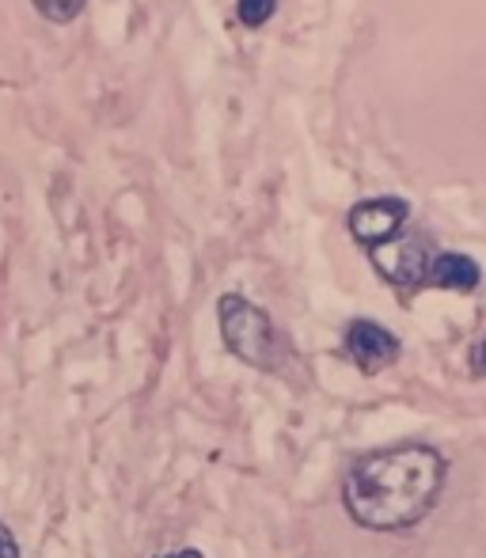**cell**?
<instances>
[{
    "mask_svg": "<svg viewBox=\"0 0 486 558\" xmlns=\"http://www.w3.org/2000/svg\"><path fill=\"white\" fill-rule=\"evenodd\" d=\"M445 486V456L429 445H396L354 463L342 501L357 529L406 532L426 521Z\"/></svg>",
    "mask_w": 486,
    "mask_h": 558,
    "instance_id": "cell-1",
    "label": "cell"
},
{
    "mask_svg": "<svg viewBox=\"0 0 486 558\" xmlns=\"http://www.w3.org/2000/svg\"><path fill=\"white\" fill-rule=\"evenodd\" d=\"M217 324H221V338L232 350V357H240L243 365L258 368V373H278L289 357L285 335L274 327V319L266 316L258 304H251L240 293H224L217 301Z\"/></svg>",
    "mask_w": 486,
    "mask_h": 558,
    "instance_id": "cell-2",
    "label": "cell"
},
{
    "mask_svg": "<svg viewBox=\"0 0 486 558\" xmlns=\"http://www.w3.org/2000/svg\"><path fill=\"white\" fill-rule=\"evenodd\" d=\"M376 274L388 281L399 293H414V289H426L429 266L437 258V243L426 232H399L391 243L368 251Z\"/></svg>",
    "mask_w": 486,
    "mask_h": 558,
    "instance_id": "cell-3",
    "label": "cell"
},
{
    "mask_svg": "<svg viewBox=\"0 0 486 558\" xmlns=\"http://www.w3.org/2000/svg\"><path fill=\"white\" fill-rule=\"evenodd\" d=\"M406 221H411V202L396 198V194H380V198H362L347 214L350 235H354V243H357V247H365V251L391 243L399 232H406Z\"/></svg>",
    "mask_w": 486,
    "mask_h": 558,
    "instance_id": "cell-4",
    "label": "cell"
},
{
    "mask_svg": "<svg viewBox=\"0 0 486 558\" xmlns=\"http://www.w3.org/2000/svg\"><path fill=\"white\" fill-rule=\"evenodd\" d=\"M342 342H347V357L354 361L365 376H380L384 368L396 365L399 353H403L399 338L391 335L388 327L376 324V319H354V324L347 327Z\"/></svg>",
    "mask_w": 486,
    "mask_h": 558,
    "instance_id": "cell-5",
    "label": "cell"
},
{
    "mask_svg": "<svg viewBox=\"0 0 486 558\" xmlns=\"http://www.w3.org/2000/svg\"><path fill=\"white\" fill-rule=\"evenodd\" d=\"M479 281H483V266L472 255H464V251H437L426 286L445 289V293H475Z\"/></svg>",
    "mask_w": 486,
    "mask_h": 558,
    "instance_id": "cell-6",
    "label": "cell"
},
{
    "mask_svg": "<svg viewBox=\"0 0 486 558\" xmlns=\"http://www.w3.org/2000/svg\"><path fill=\"white\" fill-rule=\"evenodd\" d=\"M35 4V12L42 15L46 23H58V27H65V23H73L76 15L88 8V0H31Z\"/></svg>",
    "mask_w": 486,
    "mask_h": 558,
    "instance_id": "cell-7",
    "label": "cell"
},
{
    "mask_svg": "<svg viewBox=\"0 0 486 558\" xmlns=\"http://www.w3.org/2000/svg\"><path fill=\"white\" fill-rule=\"evenodd\" d=\"M278 4H281V0H236L240 27H247V31L266 27V23H270V15L278 12Z\"/></svg>",
    "mask_w": 486,
    "mask_h": 558,
    "instance_id": "cell-8",
    "label": "cell"
},
{
    "mask_svg": "<svg viewBox=\"0 0 486 558\" xmlns=\"http://www.w3.org/2000/svg\"><path fill=\"white\" fill-rule=\"evenodd\" d=\"M0 558H20V544H15V536L8 532V524H0Z\"/></svg>",
    "mask_w": 486,
    "mask_h": 558,
    "instance_id": "cell-9",
    "label": "cell"
},
{
    "mask_svg": "<svg viewBox=\"0 0 486 558\" xmlns=\"http://www.w3.org/2000/svg\"><path fill=\"white\" fill-rule=\"evenodd\" d=\"M475 368H479V373L486 376V335H483V342L475 345Z\"/></svg>",
    "mask_w": 486,
    "mask_h": 558,
    "instance_id": "cell-10",
    "label": "cell"
},
{
    "mask_svg": "<svg viewBox=\"0 0 486 558\" xmlns=\"http://www.w3.org/2000/svg\"><path fill=\"white\" fill-rule=\"evenodd\" d=\"M160 558H202V551H194V547H183V551H168Z\"/></svg>",
    "mask_w": 486,
    "mask_h": 558,
    "instance_id": "cell-11",
    "label": "cell"
}]
</instances>
